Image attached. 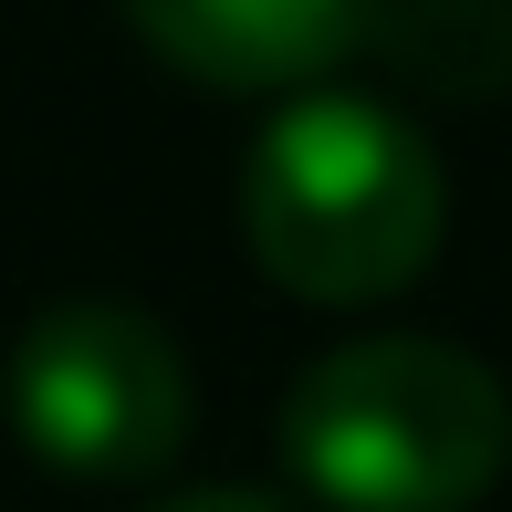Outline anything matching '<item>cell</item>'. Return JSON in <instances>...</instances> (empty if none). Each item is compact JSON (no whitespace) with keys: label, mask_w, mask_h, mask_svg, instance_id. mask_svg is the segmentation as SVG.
I'll return each mask as SVG.
<instances>
[{"label":"cell","mask_w":512,"mask_h":512,"mask_svg":"<svg viewBox=\"0 0 512 512\" xmlns=\"http://www.w3.org/2000/svg\"><path fill=\"white\" fill-rule=\"evenodd\" d=\"M450 189L429 136L377 95H304L241 168V241L304 304H387L429 272Z\"/></svg>","instance_id":"cell-1"},{"label":"cell","mask_w":512,"mask_h":512,"mask_svg":"<svg viewBox=\"0 0 512 512\" xmlns=\"http://www.w3.org/2000/svg\"><path fill=\"white\" fill-rule=\"evenodd\" d=\"M157 512H283V502H262V492H178V502H157Z\"/></svg>","instance_id":"cell-6"},{"label":"cell","mask_w":512,"mask_h":512,"mask_svg":"<svg viewBox=\"0 0 512 512\" xmlns=\"http://www.w3.org/2000/svg\"><path fill=\"white\" fill-rule=\"evenodd\" d=\"M11 429L74 481H147L189 439V356L136 304H53L11 345Z\"/></svg>","instance_id":"cell-3"},{"label":"cell","mask_w":512,"mask_h":512,"mask_svg":"<svg viewBox=\"0 0 512 512\" xmlns=\"http://www.w3.org/2000/svg\"><path fill=\"white\" fill-rule=\"evenodd\" d=\"M126 11L147 53H168L178 74L262 95V84H314L324 63H345L387 0H126Z\"/></svg>","instance_id":"cell-4"},{"label":"cell","mask_w":512,"mask_h":512,"mask_svg":"<svg viewBox=\"0 0 512 512\" xmlns=\"http://www.w3.org/2000/svg\"><path fill=\"white\" fill-rule=\"evenodd\" d=\"M283 460L324 512H471L512 460V398L471 345L366 335L304 366Z\"/></svg>","instance_id":"cell-2"},{"label":"cell","mask_w":512,"mask_h":512,"mask_svg":"<svg viewBox=\"0 0 512 512\" xmlns=\"http://www.w3.org/2000/svg\"><path fill=\"white\" fill-rule=\"evenodd\" d=\"M366 42L450 105H481L512 84V0H387Z\"/></svg>","instance_id":"cell-5"}]
</instances>
